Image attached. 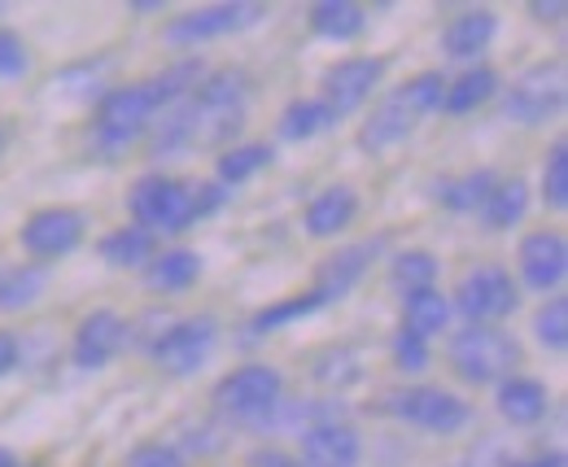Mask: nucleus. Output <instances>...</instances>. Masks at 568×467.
<instances>
[{"instance_id":"4c0bfd02","label":"nucleus","mask_w":568,"mask_h":467,"mask_svg":"<svg viewBox=\"0 0 568 467\" xmlns=\"http://www.w3.org/2000/svg\"><path fill=\"white\" fill-rule=\"evenodd\" d=\"M18 363H22V341L0 328V380H4V376H9Z\"/></svg>"},{"instance_id":"c9c22d12","label":"nucleus","mask_w":568,"mask_h":467,"mask_svg":"<svg viewBox=\"0 0 568 467\" xmlns=\"http://www.w3.org/2000/svg\"><path fill=\"white\" fill-rule=\"evenodd\" d=\"M128 467H189L171 441H144L128 455Z\"/></svg>"},{"instance_id":"4be33fe9","label":"nucleus","mask_w":568,"mask_h":467,"mask_svg":"<svg viewBox=\"0 0 568 467\" xmlns=\"http://www.w3.org/2000/svg\"><path fill=\"white\" fill-rule=\"evenodd\" d=\"M202 280V254L193 250H166V254H153L149 267H144V284L153 293H184Z\"/></svg>"},{"instance_id":"7ed1b4c3","label":"nucleus","mask_w":568,"mask_h":467,"mask_svg":"<svg viewBox=\"0 0 568 467\" xmlns=\"http://www.w3.org/2000/svg\"><path fill=\"white\" fill-rule=\"evenodd\" d=\"M442 92H446V74L442 70H420L407 83H398L358 128V149L367 153H385L394 144H403L407 135L425 123L433 110H442Z\"/></svg>"},{"instance_id":"f03ea898","label":"nucleus","mask_w":568,"mask_h":467,"mask_svg":"<svg viewBox=\"0 0 568 467\" xmlns=\"http://www.w3.org/2000/svg\"><path fill=\"white\" fill-rule=\"evenodd\" d=\"M227 201V189L219 184H189L175 175H141L128 193V210L144 232H189L197 219H211Z\"/></svg>"},{"instance_id":"f257e3e1","label":"nucleus","mask_w":568,"mask_h":467,"mask_svg":"<svg viewBox=\"0 0 568 467\" xmlns=\"http://www.w3.org/2000/svg\"><path fill=\"white\" fill-rule=\"evenodd\" d=\"M245 110H250V74L236 67L211 70L197 79V88L180 105H171L149 149L153 153L227 149V140L245 128Z\"/></svg>"},{"instance_id":"412c9836","label":"nucleus","mask_w":568,"mask_h":467,"mask_svg":"<svg viewBox=\"0 0 568 467\" xmlns=\"http://www.w3.org/2000/svg\"><path fill=\"white\" fill-rule=\"evenodd\" d=\"M306 22L320 40H333V44H351L367 31V9L355 0H315L306 9Z\"/></svg>"},{"instance_id":"4468645a","label":"nucleus","mask_w":568,"mask_h":467,"mask_svg":"<svg viewBox=\"0 0 568 467\" xmlns=\"http://www.w3.org/2000/svg\"><path fill=\"white\" fill-rule=\"evenodd\" d=\"M123 345H128V319L119 311H92L74 328L71 358L74 367H83V372H101V367H110L119 358Z\"/></svg>"},{"instance_id":"0eeeda50","label":"nucleus","mask_w":568,"mask_h":467,"mask_svg":"<svg viewBox=\"0 0 568 467\" xmlns=\"http://www.w3.org/2000/svg\"><path fill=\"white\" fill-rule=\"evenodd\" d=\"M565 62L551 58V62H538V67L520 70L507 88V101H503V114L520 128H542L547 119H556L565 110Z\"/></svg>"},{"instance_id":"a211bd4d","label":"nucleus","mask_w":568,"mask_h":467,"mask_svg":"<svg viewBox=\"0 0 568 467\" xmlns=\"http://www.w3.org/2000/svg\"><path fill=\"white\" fill-rule=\"evenodd\" d=\"M495 406L511 428H534V424H542V419H547V410H551V394H547V385H542V380H534V376H507V380L498 385Z\"/></svg>"},{"instance_id":"72a5a7b5","label":"nucleus","mask_w":568,"mask_h":467,"mask_svg":"<svg viewBox=\"0 0 568 467\" xmlns=\"http://www.w3.org/2000/svg\"><path fill=\"white\" fill-rule=\"evenodd\" d=\"M534 336L547 345V349H565L568 345V297H551L538 306L534 315Z\"/></svg>"},{"instance_id":"9b49d317","label":"nucleus","mask_w":568,"mask_h":467,"mask_svg":"<svg viewBox=\"0 0 568 467\" xmlns=\"http://www.w3.org/2000/svg\"><path fill=\"white\" fill-rule=\"evenodd\" d=\"M83 214L71 210V205H44V210H36L27 223H22V232H18V241H22V250L31 254V258H40V267L44 263H53V258H67L74 254L79 245H83Z\"/></svg>"},{"instance_id":"423d86ee","label":"nucleus","mask_w":568,"mask_h":467,"mask_svg":"<svg viewBox=\"0 0 568 467\" xmlns=\"http://www.w3.org/2000/svg\"><path fill=\"white\" fill-rule=\"evenodd\" d=\"M162 101L153 92V83H128V88H114L101 97L97 114H92V132L105 149H128L132 140H141L153 119H158Z\"/></svg>"},{"instance_id":"f704fd0d","label":"nucleus","mask_w":568,"mask_h":467,"mask_svg":"<svg viewBox=\"0 0 568 467\" xmlns=\"http://www.w3.org/2000/svg\"><path fill=\"white\" fill-rule=\"evenodd\" d=\"M31 58H27V40L18 31H0V79H18L27 74Z\"/></svg>"},{"instance_id":"a878e982","label":"nucleus","mask_w":568,"mask_h":467,"mask_svg":"<svg viewBox=\"0 0 568 467\" xmlns=\"http://www.w3.org/2000/svg\"><path fill=\"white\" fill-rule=\"evenodd\" d=\"M525 210H529V184L520 175H511V180H498L495 193L481 201L477 214H481V223L490 232H507V227H516L525 219Z\"/></svg>"},{"instance_id":"473e14b6","label":"nucleus","mask_w":568,"mask_h":467,"mask_svg":"<svg viewBox=\"0 0 568 467\" xmlns=\"http://www.w3.org/2000/svg\"><path fill=\"white\" fill-rule=\"evenodd\" d=\"M542 201L551 210H565L568 205V140H556L551 153H547V166H542Z\"/></svg>"},{"instance_id":"9d476101","label":"nucleus","mask_w":568,"mask_h":467,"mask_svg":"<svg viewBox=\"0 0 568 467\" xmlns=\"http://www.w3.org/2000/svg\"><path fill=\"white\" fill-rule=\"evenodd\" d=\"M214 336H219V324L211 315H189V319H175L166 333L158 336L149 345V354L166 376H193L211 358Z\"/></svg>"},{"instance_id":"cd10ccee","label":"nucleus","mask_w":568,"mask_h":467,"mask_svg":"<svg viewBox=\"0 0 568 467\" xmlns=\"http://www.w3.org/2000/svg\"><path fill=\"white\" fill-rule=\"evenodd\" d=\"M272 144H227L223 153H219V162H214V184L219 189H236V184H245V180H254L258 171H267L272 166Z\"/></svg>"},{"instance_id":"a19ab883","label":"nucleus","mask_w":568,"mask_h":467,"mask_svg":"<svg viewBox=\"0 0 568 467\" xmlns=\"http://www.w3.org/2000/svg\"><path fill=\"white\" fill-rule=\"evenodd\" d=\"M132 13H162V0H136Z\"/></svg>"},{"instance_id":"2eb2a0df","label":"nucleus","mask_w":568,"mask_h":467,"mask_svg":"<svg viewBox=\"0 0 568 467\" xmlns=\"http://www.w3.org/2000/svg\"><path fill=\"white\" fill-rule=\"evenodd\" d=\"M363 441L351 424L337 419H315L297 437V464L302 467H358Z\"/></svg>"},{"instance_id":"6ab92c4d","label":"nucleus","mask_w":568,"mask_h":467,"mask_svg":"<svg viewBox=\"0 0 568 467\" xmlns=\"http://www.w3.org/2000/svg\"><path fill=\"white\" fill-rule=\"evenodd\" d=\"M498 31V18L495 9H464V13H455L450 22H446V31H442V49H446V58H459V62H473V58H481L486 49H490V40H495Z\"/></svg>"},{"instance_id":"c85d7f7f","label":"nucleus","mask_w":568,"mask_h":467,"mask_svg":"<svg viewBox=\"0 0 568 467\" xmlns=\"http://www.w3.org/2000/svg\"><path fill=\"white\" fill-rule=\"evenodd\" d=\"M337 123V114L320 101V97H306V101H288L281 114V135L288 144H302V140H315L320 132H328Z\"/></svg>"},{"instance_id":"b1692460","label":"nucleus","mask_w":568,"mask_h":467,"mask_svg":"<svg viewBox=\"0 0 568 467\" xmlns=\"http://www.w3.org/2000/svg\"><path fill=\"white\" fill-rule=\"evenodd\" d=\"M495 92H498V70L473 67V70H464L459 79H446L442 110H446V114H473V110H481Z\"/></svg>"},{"instance_id":"37998d69","label":"nucleus","mask_w":568,"mask_h":467,"mask_svg":"<svg viewBox=\"0 0 568 467\" xmlns=\"http://www.w3.org/2000/svg\"><path fill=\"white\" fill-rule=\"evenodd\" d=\"M0 149H4V132H0Z\"/></svg>"},{"instance_id":"f3484780","label":"nucleus","mask_w":568,"mask_h":467,"mask_svg":"<svg viewBox=\"0 0 568 467\" xmlns=\"http://www.w3.org/2000/svg\"><path fill=\"white\" fill-rule=\"evenodd\" d=\"M516 263H520V280H525L534 293H551V288H560L568 275L565 236H560V232H529V236L520 241Z\"/></svg>"},{"instance_id":"5701e85b","label":"nucleus","mask_w":568,"mask_h":467,"mask_svg":"<svg viewBox=\"0 0 568 467\" xmlns=\"http://www.w3.org/2000/svg\"><path fill=\"white\" fill-rule=\"evenodd\" d=\"M328 302L315 293V288H306V293H293V297H281V302H272V306H263L250 324H245V333L250 341H258V336H272L288 328V324H297V319H311L315 311H324Z\"/></svg>"},{"instance_id":"79ce46f5","label":"nucleus","mask_w":568,"mask_h":467,"mask_svg":"<svg viewBox=\"0 0 568 467\" xmlns=\"http://www.w3.org/2000/svg\"><path fill=\"white\" fill-rule=\"evenodd\" d=\"M0 467H22V464H18V455H13V450H4V446H0Z\"/></svg>"},{"instance_id":"bb28decb","label":"nucleus","mask_w":568,"mask_h":467,"mask_svg":"<svg viewBox=\"0 0 568 467\" xmlns=\"http://www.w3.org/2000/svg\"><path fill=\"white\" fill-rule=\"evenodd\" d=\"M153 250H158V236L136 227V223H132V227H114V232L101 236V245H97L101 263H110V267H149Z\"/></svg>"},{"instance_id":"393cba45","label":"nucleus","mask_w":568,"mask_h":467,"mask_svg":"<svg viewBox=\"0 0 568 467\" xmlns=\"http://www.w3.org/2000/svg\"><path fill=\"white\" fill-rule=\"evenodd\" d=\"M446 319H450V302H446V293L433 284V288H416V293H407L403 297V333L412 336H437L446 328Z\"/></svg>"},{"instance_id":"aec40b11","label":"nucleus","mask_w":568,"mask_h":467,"mask_svg":"<svg viewBox=\"0 0 568 467\" xmlns=\"http://www.w3.org/2000/svg\"><path fill=\"white\" fill-rule=\"evenodd\" d=\"M355 219H358V193L346 189V184H333V189L315 193L311 205H306V236H315V241L342 236Z\"/></svg>"},{"instance_id":"6e6552de","label":"nucleus","mask_w":568,"mask_h":467,"mask_svg":"<svg viewBox=\"0 0 568 467\" xmlns=\"http://www.w3.org/2000/svg\"><path fill=\"white\" fill-rule=\"evenodd\" d=\"M258 18H267V4H258V0L202 4V9H189V13L171 18L166 22V40L171 44H202V40H219V35H236V31L254 27Z\"/></svg>"},{"instance_id":"1a4fd4ad","label":"nucleus","mask_w":568,"mask_h":467,"mask_svg":"<svg viewBox=\"0 0 568 467\" xmlns=\"http://www.w3.org/2000/svg\"><path fill=\"white\" fill-rule=\"evenodd\" d=\"M516 302H520V293H516L511 271L495 267V263L468 271L459 280V288H455V311L468 324H498V319H507L516 311Z\"/></svg>"},{"instance_id":"20e7f679","label":"nucleus","mask_w":568,"mask_h":467,"mask_svg":"<svg viewBox=\"0 0 568 467\" xmlns=\"http://www.w3.org/2000/svg\"><path fill=\"white\" fill-rule=\"evenodd\" d=\"M446 358L455 376L468 385H503L520 367V341L503 333L498 324H468L464 333L450 336Z\"/></svg>"},{"instance_id":"f8f14e48","label":"nucleus","mask_w":568,"mask_h":467,"mask_svg":"<svg viewBox=\"0 0 568 467\" xmlns=\"http://www.w3.org/2000/svg\"><path fill=\"white\" fill-rule=\"evenodd\" d=\"M389 410L425 433H437V437H450L468 424V402L455 398L450 389H437V385H412L403 394L389 398Z\"/></svg>"},{"instance_id":"58836bf2","label":"nucleus","mask_w":568,"mask_h":467,"mask_svg":"<svg viewBox=\"0 0 568 467\" xmlns=\"http://www.w3.org/2000/svg\"><path fill=\"white\" fill-rule=\"evenodd\" d=\"M245 467H302L293 455H284V450H272V446H263V450H254Z\"/></svg>"},{"instance_id":"e433bc0d","label":"nucleus","mask_w":568,"mask_h":467,"mask_svg":"<svg viewBox=\"0 0 568 467\" xmlns=\"http://www.w3.org/2000/svg\"><path fill=\"white\" fill-rule=\"evenodd\" d=\"M394 363H398L403 372H425L428 367V341L425 336L398 333L394 336Z\"/></svg>"},{"instance_id":"39448f33","label":"nucleus","mask_w":568,"mask_h":467,"mask_svg":"<svg viewBox=\"0 0 568 467\" xmlns=\"http://www.w3.org/2000/svg\"><path fill=\"white\" fill-rule=\"evenodd\" d=\"M284 394V376L267 363H245L236 372H227L219 385H214V410L227 415L232 424H263Z\"/></svg>"},{"instance_id":"ddd939ff","label":"nucleus","mask_w":568,"mask_h":467,"mask_svg":"<svg viewBox=\"0 0 568 467\" xmlns=\"http://www.w3.org/2000/svg\"><path fill=\"white\" fill-rule=\"evenodd\" d=\"M381 79H385V58H342L320 74V101L337 119H346L376 92Z\"/></svg>"},{"instance_id":"dca6fc26","label":"nucleus","mask_w":568,"mask_h":467,"mask_svg":"<svg viewBox=\"0 0 568 467\" xmlns=\"http://www.w3.org/2000/svg\"><path fill=\"white\" fill-rule=\"evenodd\" d=\"M385 250V236H372V241H358V245H346V250H337V254H328L320 271H315V293L333 306V302H342L351 288H355L358 280L367 275V267L376 263V254Z\"/></svg>"},{"instance_id":"ea45409f","label":"nucleus","mask_w":568,"mask_h":467,"mask_svg":"<svg viewBox=\"0 0 568 467\" xmlns=\"http://www.w3.org/2000/svg\"><path fill=\"white\" fill-rule=\"evenodd\" d=\"M529 13H534L538 22H565L568 4L565 0H529Z\"/></svg>"},{"instance_id":"c756f323","label":"nucleus","mask_w":568,"mask_h":467,"mask_svg":"<svg viewBox=\"0 0 568 467\" xmlns=\"http://www.w3.org/2000/svg\"><path fill=\"white\" fill-rule=\"evenodd\" d=\"M498 175L495 171H468L459 180H442L437 184V201L455 214H468V210H481V201L495 193Z\"/></svg>"},{"instance_id":"2f4dec72","label":"nucleus","mask_w":568,"mask_h":467,"mask_svg":"<svg viewBox=\"0 0 568 467\" xmlns=\"http://www.w3.org/2000/svg\"><path fill=\"white\" fill-rule=\"evenodd\" d=\"M433 280H437V258L428 250H403V254L389 258V284L403 297L416 293V288H433Z\"/></svg>"},{"instance_id":"7c9ffc66","label":"nucleus","mask_w":568,"mask_h":467,"mask_svg":"<svg viewBox=\"0 0 568 467\" xmlns=\"http://www.w3.org/2000/svg\"><path fill=\"white\" fill-rule=\"evenodd\" d=\"M44 284H49V271L40 267V263H27V267L4 271V275H0V311L9 315V311L31 306V302L44 293Z\"/></svg>"}]
</instances>
